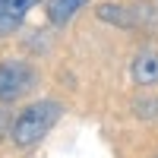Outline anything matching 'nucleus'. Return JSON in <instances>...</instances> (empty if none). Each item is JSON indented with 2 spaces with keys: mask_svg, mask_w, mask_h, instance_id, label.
<instances>
[{
  "mask_svg": "<svg viewBox=\"0 0 158 158\" xmlns=\"http://www.w3.org/2000/svg\"><path fill=\"white\" fill-rule=\"evenodd\" d=\"M60 111H63V108H60L57 101H38V104H29V108L16 117V123H13V130H10L13 142H16V146H22V149L35 146V142L44 139L48 130L57 123Z\"/></svg>",
  "mask_w": 158,
  "mask_h": 158,
  "instance_id": "f257e3e1",
  "label": "nucleus"
},
{
  "mask_svg": "<svg viewBox=\"0 0 158 158\" xmlns=\"http://www.w3.org/2000/svg\"><path fill=\"white\" fill-rule=\"evenodd\" d=\"M35 85V70L25 60H3L0 63V101H16Z\"/></svg>",
  "mask_w": 158,
  "mask_h": 158,
  "instance_id": "f03ea898",
  "label": "nucleus"
},
{
  "mask_svg": "<svg viewBox=\"0 0 158 158\" xmlns=\"http://www.w3.org/2000/svg\"><path fill=\"white\" fill-rule=\"evenodd\" d=\"M38 6V0H0V38L13 35L29 16V10Z\"/></svg>",
  "mask_w": 158,
  "mask_h": 158,
  "instance_id": "7ed1b4c3",
  "label": "nucleus"
},
{
  "mask_svg": "<svg viewBox=\"0 0 158 158\" xmlns=\"http://www.w3.org/2000/svg\"><path fill=\"white\" fill-rule=\"evenodd\" d=\"M133 79L139 85H155L158 82V54L155 51H139L133 57V67H130Z\"/></svg>",
  "mask_w": 158,
  "mask_h": 158,
  "instance_id": "20e7f679",
  "label": "nucleus"
},
{
  "mask_svg": "<svg viewBox=\"0 0 158 158\" xmlns=\"http://www.w3.org/2000/svg\"><path fill=\"white\" fill-rule=\"evenodd\" d=\"M89 0H48V19L54 25H67Z\"/></svg>",
  "mask_w": 158,
  "mask_h": 158,
  "instance_id": "39448f33",
  "label": "nucleus"
},
{
  "mask_svg": "<svg viewBox=\"0 0 158 158\" xmlns=\"http://www.w3.org/2000/svg\"><path fill=\"white\" fill-rule=\"evenodd\" d=\"M98 16H101V19H114V22L127 25V16L120 13V6H111V3H104V6H98Z\"/></svg>",
  "mask_w": 158,
  "mask_h": 158,
  "instance_id": "423d86ee",
  "label": "nucleus"
}]
</instances>
